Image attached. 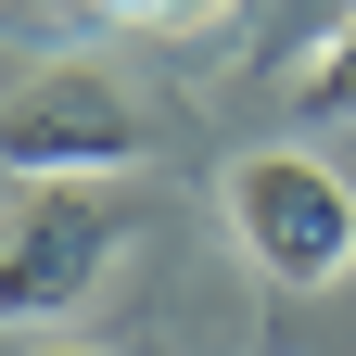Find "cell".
I'll return each mask as SVG.
<instances>
[{"label":"cell","instance_id":"1","mask_svg":"<svg viewBox=\"0 0 356 356\" xmlns=\"http://www.w3.org/2000/svg\"><path fill=\"white\" fill-rule=\"evenodd\" d=\"M229 242L267 267L280 293H331L343 267H356V191H343V165L331 153H242L229 165Z\"/></svg>","mask_w":356,"mask_h":356},{"label":"cell","instance_id":"2","mask_svg":"<svg viewBox=\"0 0 356 356\" xmlns=\"http://www.w3.org/2000/svg\"><path fill=\"white\" fill-rule=\"evenodd\" d=\"M115 242H127V216L89 178H13L0 191V331L89 305L102 267H115Z\"/></svg>","mask_w":356,"mask_h":356},{"label":"cell","instance_id":"3","mask_svg":"<svg viewBox=\"0 0 356 356\" xmlns=\"http://www.w3.org/2000/svg\"><path fill=\"white\" fill-rule=\"evenodd\" d=\"M140 140V102L102 76V64H51L0 102V178H127Z\"/></svg>","mask_w":356,"mask_h":356},{"label":"cell","instance_id":"4","mask_svg":"<svg viewBox=\"0 0 356 356\" xmlns=\"http://www.w3.org/2000/svg\"><path fill=\"white\" fill-rule=\"evenodd\" d=\"M293 102L318 115V127H356V13H343V26L318 38V64L293 76Z\"/></svg>","mask_w":356,"mask_h":356},{"label":"cell","instance_id":"5","mask_svg":"<svg viewBox=\"0 0 356 356\" xmlns=\"http://www.w3.org/2000/svg\"><path fill=\"white\" fill-rule=\"evenodd\" d=\"M102 26H153V38H178V26H216L229 0H89Z\"/></svg>","mask_w":356,"mask_h":356},{"label":"cell","instance_id":"6","mask_svg":"<svg viewBox=\"0 0 356 356\" xmlns=\"http://www.w3.org/2000/svg\"><path fill=\"white\" fill-rule=\"evenodd\" d=\"M38 356H115V343H38Z\"/></svg>","mask_w":356,"mask_h":356}]
</instances>
